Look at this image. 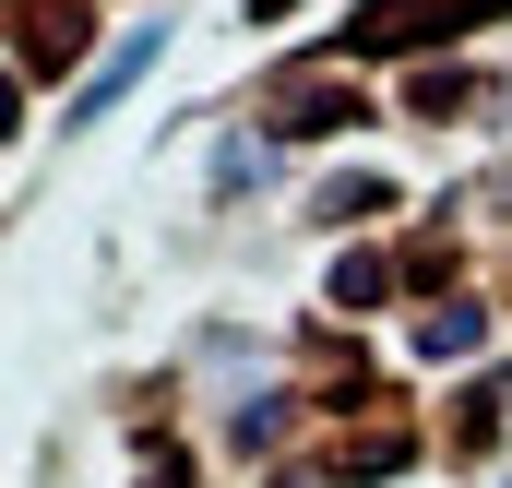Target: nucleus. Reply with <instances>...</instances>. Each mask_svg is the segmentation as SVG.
I'll return each mask as SVG.
<instances>
[{"label": "nucleus", "instance_id": "nucleus-1", "mask_svg": "<svg viewBox=\"0 0 512 488\" xmlns=\"http://www.w3.org/2000/svg\"><path fill=\"white\" fill-rule=\"evenodd\" d=\"M334 120H358V96H346V84H298L274 131H298V143H310V131H334Z\"/></svg>", "mask_w": 512, "mask_h": 488}, {"label": "nucleus", "instance_id": "nucleus-2", "mask_svg": "<svg viewBox=\"0 0 512 488\" xmlns=\"http://www.w3.org/2000/svg\"><path fill=\"white\" fill-rule=\"evenodd\" d=\"M417 346H429V358H465V346H477V310H429Z\"/></svg>", "mask_w": 512, "mask_h": 488}, {"label": "nucleus", "instance_id": "nucleus-3", "mask_svg": "<svg viewBox=\"0 0 512 488\" xmlns=\"http://www.w3.org/2000/svg\"><path fill=\"white\" fill-rule=\"evenodd\" d=\"M274 12H286V0H251V24H274Z\"/></svg>", "mask_w": 512, "mask_h": 488}]
</instances>
